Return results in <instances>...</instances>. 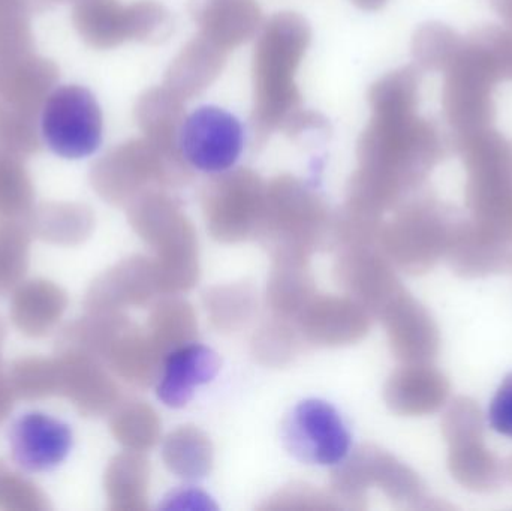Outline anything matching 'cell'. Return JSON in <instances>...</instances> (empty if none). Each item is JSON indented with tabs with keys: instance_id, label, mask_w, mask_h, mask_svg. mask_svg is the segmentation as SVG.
<instances>
[{
	"instance_id": "1",
	"label": "cell",
	"mask_w": 512,
	"mask_h": 511,
	"mask_svg": "<svg viewBox=\"0 0 512 511\" xmlns=\"http://www.w3.org/2000/svg\"><path fill=\"white\" fill-rule=\"evenodd\" d=\"M141 239L153 249L161 294L186 293L200 279L197 231L176 203L165 195L147 197L134 212Z\"/></svg>"
},
{
	"instance_id": "2",
	"label": "cell",
	"mask_w": 512,
	"mask_h": 511,
	"mask_svg": "<svg viewBox=\"0 0 512 511\" xmlns=\"http://www.w3.org/2000/svg\"><path fill=\"white\" fill-rule=\"evenodd\" d=\"M259 242L270 251L307 255L333 246V216L313 192L295 180H277L265 191Z\"/></svg>"
},
{
	"instance_id": "3",
	"label": "cell",
	"mask_w": 512,
	"mask_h": 511,
	"mask_svg": "<svg viewBox=\"0 0 512 511\" xmlns=\"http://www.w3.org/2000/svg\"><path fill=\"white\" fill-rule=\"evenodd\" d=\"M45 146L63 159H84L98 152L104 138L101 105L77 84L57 87L41 114Z\"/></svg>"
},
{
	"instance_id": "4",
	"label": "cell",
	"mask_w": 512,
	"mask_h": 511,
	"mask_svg": "<svg viewBox=\"0 0 512 511\" xmlns=\"http://www.w3.org/2000/svg\"><path fill=\"white\" fill-rule=\"evenodd\" d=\"M183 161L206 174L234 167L245 149V129L239 117L218 105H201L183 119L177 135Z\"/></svg>"
},
{
	"instance_id": "5",
	"label": "cell",
	"mask_w": 512,
	"mask_h": 511,
	"mask_svg": "<svg viewBox=\"0 0 512 511\" xmlns=\"http://www.w3.org/2000/svg\"><path fill=\"white\" fill-rule=\"evenodd\" d=\"M203 210L207 230L218 242L258 239L264 219V186L252 174H228L206 189Z\"/></svg>"
},
{
	"instance_id": "6",
	"label": "cell",
	"mask_w": 512,
	"mask_h": 511,
	"mask_svg": "<svg viewBox=\"0 0 512 511\" xmlns=\"http://www.w3.org/2000/svg\"><path fill=\"white\" fill-rule=\"evenodd\" d=\"M283 446L307 465H339L351 449V434L336 408L319 399L295 405L282 425Z\"/></svg>"
},
{
	"instance_id": "7",
	"label": "cell",
	"mask_w": 512,
	"mask_h": 511,
	"mask_svg": "<svg viewBox=\"0 0 512 511\" xmlns=\"http://www.w3.org/2000/svg\"><path fill=\"white\" fill-rule=\"evenodd\" d=\"M8 440L12 461L30 474L56 470L74 446L71 426L41 411L21 414L12 423Z\"/></svg>"
},
{
	"instance_id": "8",
	"label": "cell",
	"mask_w": 512,
	"mask_h": 511,
	"mask_svg": "<svg viewBox=\"0 0 512 511\" xmlns=\"http://www.w3.org/2000/svg\"><path fill=\"white\" fill-rule=\"evenodd\" d=\"M301 339L318 347H343L369 330L366 308L351 296L316 293L294 320Z\"/></svg>"
},
{
	"instance_id": "9",
	"label": "cell",
	"mask_w": 512,
	"mask_h": 511,
	"mask_svg": "<svg viewBox=\"0 0 512 511\" xmlns=\"http://www.w3.org/2000/svg\"><path fill=\"white\" fill-rule=\"evenodd\" d=\"M218 354L206 345L191 344L168 354L158 378V398L170 408H182L194 398L195 390L218 375Z\"/></svg>"
},
{
	"instance_id": "10",
	"label": "cell",
	"mask_w": 512,
	"mask_h": 511,
	"mask_svg": "<svg viewBox=\"0 0 512 511\" xmlns=\"http://www.w3.org/2000/svg\"><path fill=\"white\" fill-rule=\"evenodd\" d=\"M271 257L273 266L265 293L268 308L276 317L294 321L318 293L310 273L309 257L292 252H277Z\"/></svg>"
},
{
	"instance_id": "11",
	"label": "cell",
	"mask_w": 512,
	"mask_h": 511,
	"mask_svg": "<svg viewBox=\"0 0 512 511\" xmlns=\"http://www.w3.org/2000/svg\"><path fill=\"white\" fill-rule=\"evenodd\" d=\"M213 458L212 441L195 426H180L162 444L165 467L179 479L200 480L209 476Z\"/></svg>"
},
{
	"instance_id": "12",
	"label": "cell",
	"mask_w": 512,
	"mask_h": 511,
	"mask_svg": "<svg viewBox=\"0 0 512 511\" xmlns=\"http://www.w3.org/2000/svg\"><path fill=\"white\" fill-rule=\"evenodd\" d=\"M204 308L210 323L219 332H236L255 315L256 291L248 282L218 285L203 294Z\"/></svg>"
},
{
	"instance_id": "13",
	"label": "cell",
	"mask_w": 512,
	"mask_h": 511,
	"mask_svg": "<svg viewBox=\"0 0 512 511\" xmlns=\"http://www.w3.org/2000/svg\"><path fill=\"white\" fill-rule=\"evenodd\" d=\"M147 332L165 354L191 344L198 336L197 314L191 303L179 297L159 300L150 314Z\"/></svg>"
},
{
	"instance_id": "14",
	"label": "cell",
	"mask_w": 512,
	"mask_h": 511,
	"mask_svg": "<svg viewBox=\"0 0 512 511\" xmlns=\"http://www.w3.org/2000/svg\"><path fill=\"white\" fill-rule=\"evenodd\" d=\"M300 339L294 321L273 315L256 330L252 339V354L261 365L282 368L294 359L300 348Z\"/></svg>"
},
{
	"instance_id": "15",
	"label": "cell",
	"mask_w": 512,
	"mask_h": 511,
	"mask_svg": "<svg viewBox=\"0 0 512 511\" xmlns=\"http://www.w3.org/2000/svg\"><path fill=\"white\" fill-rule=\"evenodd\" d=\"M114 488L123 509L143 511L149 498L150 468L143 456H123L119 459Z\"/></svg>"
},
{
	"instance_id": "16",
	"label": "cell",
	"mask_w": 512,
	"mask_h": 511,
	"mask_svg": "<svg viewBox=\"0 0 512 511\" xmlns=\"http://www.w3.org/2000/svg\"><path fill=\"white\" fill-rule=\"evenodd\" d=\"M122 438L137 450L152 449L161 438V419L150 405L134 404L122 419Z\"/></svg>"
},
{
	"instance_id": "17",
	"label": "cell",
	"mask_w": 512,
	"mask_h": 511,
	"mask_svg": "<svg viewBox=\"0 0 512 511\" xmlns=\"http://www.w3.org/2000/svg\"><path fill=\"white\" fill-rule=\"evenodd\" d=\"M261 510H336L339 503L333 495L307 485H292L268 498Z\"/></svg>"
},
{
	"instance_id": "18",
	"label": "cell",
	"mask_w": 512,
	"mask_h": 511,
	"mask_svg": "<svg viewBox=\"0 0 512 511\" xmlns=\"http://www.w3.org/2000/svg\"><path fill=\"white\" fill-rule=\"evenodd\" d=\"M489 425L512 440V372L504 378L490 402Z\"/></svg>"
},
{
	"instance_id": "19",
	"label": "cell",
	"mask_w": 512,
	"mask_h": 511,
	"mask_svg": "<svg viewBox=\"0 0 512 511\" xmlns=\"http://www.w3.org/2000/svg\"><path fill=\"white\" fill-rule=\"evenodd\" d=\"M164 510H216L212 498L198 489H182L174 491L165 498Z\"/></svg>"
}]
</instances>
